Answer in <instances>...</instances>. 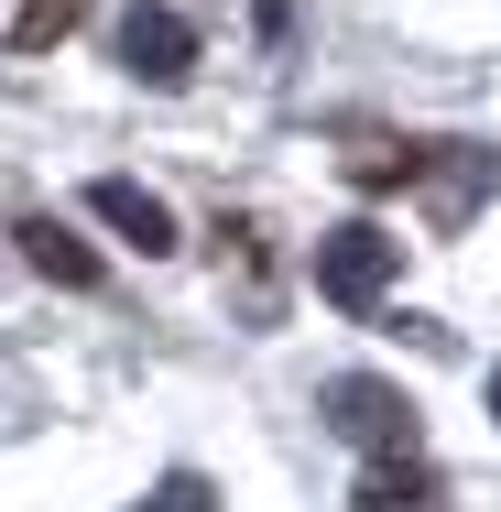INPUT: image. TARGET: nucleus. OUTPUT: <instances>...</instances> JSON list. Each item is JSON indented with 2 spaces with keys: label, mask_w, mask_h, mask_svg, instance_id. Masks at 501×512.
<instances>
[{
  "label": "nucleus",
  "mask_w": 501,
  "mask_h": 512,
  "mask_svg": "<svg viewBox=\"0 0 501 512\" xmlns=\"http://www.w3.org/2000/svg\"><path fill=\"white\" fill-rule=\"evenodd\" d=\"M316 414H327V436H349L371 469H382V458H425V414H414V393L382 382V371H338V382L316 393Z\"/></svg>",
  "instance_id": "obj_1"
},
{
  "label": "nucleus",
  "mask_w": 501,
  "mask_h": 512,
  "mask_svg": "<svg viewBox=\"0 0 501 512\" xmlns=\"http://www.w3.org/2000/svg\"><path fill=\"white\" fill-rule=\"evenodd\" d=\"M393 273H403V240L382 229V218H338L327 240H316V295L338 316H371L382 295H393Z\"/></svg>",
  "instance_id": "obj_2"
},
{
  "label": "nucleus",
  "mask_w": 501,
  "mask_h": 512,
  "mask_svg": "<svg viewBox=\"0 0 501 512\" xmlns=\"http://www.w3.org/2000/svg\"><path fill=\"white\" fill-rule=\"evenodd\" d=\"M109 66L142 77V88H186V77H197V22L164 11V0H142V11L109 22Z\"/></svg>",
  "instance_id": "obj_3"
},
{
  "label": "nucleus",
  "mask_w": 501,
  "mask_h": 512,
  "mask_svg": "<svg viewBox=\"0 0 501 512\" xmlns=\"http://www.w3.org/2000/svg\"><path fill=\"white\" fill-rule=\"evenodd\" d=\"M414 186H425V207H436V229H469V207L501 186V153L491 142H425Z\"/></svg>",
  "instance_id": "obj_4"
},
{
  "label": "nucleus",
  "mask_w": 501,
  "mask_h": 512,
  "mask_svg": "<svg viewBox=\"0 0 501 512\" xmlns=\"http://www.w3.org/2000/svg\"><path fill=\"white\" fill-rule=\"evenodd\" d=\"M88 218H99V229H120L142 262H164V251H175V207L153 197L142 175H99V186H88Z\"/></svg>",
  "instance_id": "obj_5"
},
{
  "label": "nucleus",
  "mask_w": 501,
  "mask_h": 512,
  "mask_svg": "<svg viewBox=\"0 0 501 512\" xmlns=\"http://www.w3.org/2000/svg\"><path fill=\"white\" fill-rule=\"evenodd\" d=\"M11 240H22V262H33L44 284H66V295H99V251H88V240H77L55 207H22V218H11Z\"/></svg>",
  "instance_id": "obj_6"
},
{
  "label": "nucleus",
  "mask_w": 501,
  "mask_h": 512,
  "mask_svg": "<svg viewBox=\"0 0 501 512\" xmlns=\"http://www.w3.org/2000/svg\"><path fill=\"white\" fill-rule=\"evenodd\" d=\"M349 512H447V480H436L425 458H382V469H360Z\"/></svg>",
  "instance_id": "obj_7"
},
{
  "label": "nucleus",
  "mask_w": 501,
  "mask_h": 512,
  "mask_svg": "<svg viewBox=\"0 0 501 512\" xmlns=\"http://www.w3.org/2000/svg\"><path fill=\"white\" fill-rule=\"evenodd\" d=\"M77 22H88V0H22L11 11V55H55Z\"/></svg>",
  "instance_id": "obj_8"
},
{
  "label": "nucleus",
  "mask_w": 501,
  "mask_h": 512,
  "mask_svg": "<svg viewBox=\"0 0 501 512\" xmlns=\"http://www.w3.org/2000/svg\"><path fill=\"white\" fill-rule=\"evenodd\" d=\"M131 512H218V480H207V469H164Z\"/></svg>",
  "instance_id": "obj_9"
},
{
  "label": "nucleus",
  "mask_w": 501,
  "mask_h": 512,
  "mask_svg": "<svg viewBox=\"0 0 501 512\" xmlns=\"http://www.w3.org/2000/svg\"><path fill=\"white\" fill-rule=\"evenodd\" d=\"M491 425H501V371H491Z\"/></svg>",
  "instance_id": "obj_10"
}]
</instances>
